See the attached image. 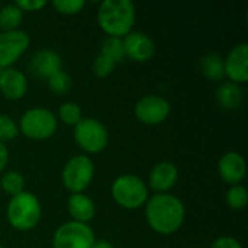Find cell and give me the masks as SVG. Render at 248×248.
Returning a JSON list of instances; mask_svg holds the SVG:
<instances>
[{
    "mask_svg": "<svg viewBox=\"0 0 248 248\" xmlns=\"http://www.w3.org/2000/svg\"><path fill=\"white\" fill-rule=\"evenodd\" d=\"M145 203L147 221L155 232L170 235L179 231L183 225L186 209L183 202L174 195L157 193Z\"/></svg>",
    "mask_w": 248,
    "mask_h": 248,
    "instance_id": "6da1fadb",
    "label": "cell"
},
{
    "mask_svg": "<svg viewBox=\"0 0 248 248\" xmlns=\"http://www.w3.org/2000/svg\"><path fill=\"white\" fill-rule=\"evenodd\" d=\"M97 23L113 38H124L135 25V6L129 0H105L97 10Z\"/></svg>",
    "mask_w": 248,
    "mask_h": 248,
    "instance_id": "7a4b0ae2",
    "label": "cell"
},
{
    "mask_svg": "<svg viewBox=\"0 0 248 248\" xmlns=\"http://www.w3.org/2000/svg\"><path fill=\"white\" fill-rule=\"evenodd\" d=\"M7 221L17 231H29L35 228L41 219V203L31 192H22L12 196L7 205Z\"/></svg>",
    "mask_w": 248,
    "mask_h": 248,
    "instance_id": "3957f363",
    "label": "cell"
},
{
    "mask_svg": "<svg viewBox=\"0 0 248 248\" xmlns=\"http://www.w3.org/2000/svg\"><path fill=\"white\" fill-rule=\"evenodd\" d=\"M112 198L125 209H138L148 201V189L135 174H124L112 185Z\"/></svg>",
    "mask_w": 248,
    "mask_h": 248,
    "instance_id": "277c9868",
    "label": "cell"
},
{
    "mask_svg": "<svg viewBox=\"0 0 248 248\" xmlns=\"http://www.w3.org/2000/svg\"><path fill=\"white\" fill-rule=\"evenodd\" d=\"M57 116L44 108H33L26 110L19 122V129L25 137L33 141H44L51 138L57 131Z\"/></svg>",
    "mask_w": 248,
    "mask_h": 248,
    "instance_id": "5b68a950",
    "label": "cell"
},
{
    "mask_svg": "<svg viewBox=\"0 0 248 248\" xmlns=\"http://www.w3.org/2000/svg\"><path fill=\"white\" fill-rule=\"evenodd\" d=\"M94 176V164L86 154L71 157L62 169V185L67 190L74 193H83L92 183Z\"/></svg>",
    "mask_w": 248,
    "mask_h": 248,
    "instance_id": "8992f818",
    "label": "cell"
},
{
    "mask_svg": "<svg viewBox=\"0 0 248 248\" xmlns=\"http://www.w3.org/2000/svg\"><path fill=\"white\" fill-rule=\"evenodd\" d=\"M74 140L83 151L89 154H97L108 147L109 134L105 125L97 119L83 118L74 126Z\"/></svg>",
    "mask_w": 248,
    "mask_h": 248,
    "instance_id": "52a82bcc",
    "label": "cell"
},
{
    "mask_svg": "<svg viewBox=\"0 0 248 248\" xmlns=\"http://www.w3.org/2000/svg\"><path fill=\"white\" fill-rule=\"evenodd\" d=\"M96 237L89 224L68 221L57 228L52 237L54 248H92Z\"/></svg>",
    "mask_w": 248,
    "mask_h": 248,
    "instance_id": "ba28073f",
    "label": "cell"
},
{
    "mask_svg": "<svg viewBox=\"0 0 248 248\" xmlns=\"http://www.w3.org/2000/svg\"><path fill=\"white\" fill-rule=\"evenodd\" d=\"M29 35L25 31L0 32V70L15 64L29 46Z\"/></svg>",
    "mask_w": 248,
    "mask_h": 248,
    "instance_id": "9c48e42d",
    "label": "cell"
},
{
    "mask_svg": "<svg viewBox=\"0 0 248 248\" xmlns=\"http://www.w3.org/2000/svg\"><path fill=\"white\" fill-rule=\"evenodd\" d=\"M170 115V103L167 99L155 94L141 97L135 105V116L145 125H158Z\"/></svg>",
    "mask_w": 248,
    "mask_h": 248,
    "instance_id": "30bf717a",
    "label": "cell"
},
{
    "mask_svg": "<svg viewBox=\"0 0 248 248\" xmlns=\"http://www.w3.org/2000/svg\"><path fill=\"white\" fill-rule=\"evenodd\" d=\"M125 57L137 62H145L151 60L155 54L154 41L142 32H129L122 39Z\"/></svg>",
    "mask_w": 248,
    "mask_h": 248,
    "instance_id": "8fae6325",
    "label": "cell"
},
{
    "mask_svg": "<svg viewBox=\"0 0 248 248\" xmlns=\"http://www.w3.org/2000/svg\"><path fill=\"white\" fill-rule=\"evenodd\" d=\"M224 71L227 77L235 83L241 84L248 80V44L243 42L235 45L224 61Z\"/></svg>",
    "mask_w": 248,
    "mask_h": 248,
    "instance_id": "7c38bea8",
    "label": "cell"
},
{
    "mask_svg": "<svg viewBox=\"0 0 248 248\" xmlns=\"http://www.w3.org/2000/svg\"><path fill=\"white\" fill-rule=\"evenodd\" d=\"M218 171L225 183L235 186L244 180L247 173V164L241 154L235 151H230L221 157L218 163Z\"/></svg>",
    "mask_w": 248,
    "mask_h": 248,
    "instance_id": "4fadbf2b",
    "label": "cell"
},
{
    "mask_svg": "<svg viewBox=\"0 0 248 248\" xmlns=\"http://www.w3.org/2000/svg\"><path fill=\"white\" fill-rule=\"evenodd\" d=\"M62 65L61 57L52 49L36 51L29 61V70L33 76L41 78H49L54 73L60 71Z\"/></svg>",
    "mask_w": 248,
    "mask_h": 248,
    "instance_id": "5bb4252c",
    "label": "cell"
},
{
    "mask_svg": "<svg viewBox=\"0 0 248 248\" xmlns=\"http://www.w3.org/2000/svg\"><path fill=\"white\" fill-rule=\"evenodd\" d=\"M0 92L10 100L22 99L28 92V80L25 74L12 67L0 70Z\"/></svg>",
    "mask_w": 248,
    "mask_h": 248,
    "instance_id": "9a60e30c",
    "label": "cell"
},
{
    "mask_svg": "<svg viewBox=\"0 0 248 248\" xmlns=\"http://www.w3.org/2000/svg\"><path fill=\"white\" fill-rule=\"evenodd\" d=\"M179 180V169L170 161L155 164L150 173V187L158 193H167Z\"/></svg>",
    "mask_w": 248,
    "mask_h": 248,
    "instance_id": "2e32d148",
    "label": "cell"
},
{
    "mask_svg": "<svg viewBox=\"0 0 248 248\" xmlns=\"http://www.w3.org/2000/svg\"><path fill=\"white\" fill-rule=\"evenodd\" d=\"M68 212L73 221L89 224L96 215V206L89 196L83 193H74L68 199Z\"/></svg>",
    "mask_w": 248,
    "mask_h": 248,
    "instance_id": "e0dca14e",
    "label": "cell"
},
{
    "mask_svg": "<svg viewBox=\"0 0 248 248\" xmlns=\"http://www.w3.org/2000/svg\"><path fill=\"white\" fill-rule=\"evenodd\" d=\"M243 99H244V94H243L240 84H235L232 81L222 83L217 90V100L225 109L240 108L243 103Z\"/></svg>",
    "mask_w": 248,
    "mask_h": 248,
    "instance_id": "ac0fdd59",
    "label": "cell"
},
{
    "mask_svg": "<svg viewBox=\"0 0 248 248\" xmlns=\"http://www.w3.org/2000/svg\"><path fill=\"white\" fill-rule=\"evenodd\" d=\"M23 20V12L16 4H6L0 7V28L3 32L19 29Z\"/></svg>",
    "mask_w": 248,
    "mask_h": 248,
    "instance_id": "d6986e66",
    "label": "cell"
},
{
    "mask_svg": "<svg viewBox=\"0 0 248 248\" xmlns=\"http://www.w3.org/2000/svg\"><path fill=\"white\" fill-rule=\"evenodd\" d=\"M202 71L211 80H221L225 76L222 57L214 52L206 54L202 58Z\"/></svg>",
    "mask_w": 248,
    "mask_h": 248,
    "instance_id": "ffe728a7",
    "label": "cell"
},
{
    "mask_svg": "<svg viewBox=\"0 0 248 248\" xmlns=\"http://www.w3.org/2000/svg\"><path fill=\"white\" fill-rule=\"evenodd\" d=\"M100 54L108 57L109 60H112L115 64L121 62L125 58V51H124V44L121 38H113V36H108L100 48Z\"/></svg>",
    "mask_w": 248,
    "mask_h": 248,
    "instance_id": "44dd1931",
    "label": "cell"
},
{
    "mask_svg": "<svg viewBox=\"0 0 248 248\" xmlns=\"http://www.w3.org/2000/svg\"><path fill=\"white\" fill-rule=\"evenodd\" d=\"M23 187H25V179H23V176L20 173L7 171V173L3 174V177H1V189L7 195L16 196V195L25 192Z\"/></svg>",
    "mask_w": 248,
    "mask_h": 248,
    "instance_id": "7402d4cb",
    "label": "cell"
},
{
    "mask_svg": "<svg viewBox=\"0 0 248 248\" xmlns=\"http://www.w3.org/2000/svg\"><path fill=\"white\" fill-rule=\"evenodd\" d=\"M227 203L230 208L235 211H241L247 206L248 203V192L247 189L241 185H235L228 189L227 192Z\"/></svg>",
    "mask_w": 248,
    "mask_h": 248,
    "instance_id": "603a6c76",
    "label": "cell"
},
{
    "mask_svg": "<svg viewBox=\"0 0 248 248\" xmlns=\"http://www.w3.org/2000/svg\"><path fill=\"white\" fill-rule=\"evenodd\" d=\"M71 84H73L71 77L65 71H62V70L54 73L48 78V87L55 94H65L71 89Z\"/></svg>",
    "mask_w": 248,
    "mask_h": 248,
    "instance_id": "cb8c5ba5",
    "label": "cell"
},
{
    "mask_svg": "<svg viewBox=\"0 0 248 248\" xmlns=\"http://www.w3.org/2000/svg\"><path fill=\"white\" fill-rule=\"evenodd\" d=\"M58 116L65 125H73V126H76L83 119L80 106L73 102L62 103L58 109Z\"/></svg>",
    "mask_w": 248,
    "mask_h": 248,
    "instance_id": "d4e9b609",
    "label": "cell"
},
{
    "mask_svg": "<svg viewBox=\"0 0 248 248\" xmlns=\"http://www.w3.org/2000/svg\"><path fill=\"white\" fill-rule=\"evenodd\" d=\"M19 134V126L16 122L7 116V115H0V142H7L12 141L17 137Z\"/></svg>",
    "mask_w": 248,
    "mask_h": 248,
    "instance_id": "484cf974",
    "label": "cell"
},
{
    "mask_svg": "<svg viewBox=\"0 0 248 248\" xmlns=\"http://www.w3.org/2000/svg\"><path fill=\"white\" fill-rule=\"evenodd\" d=\"M115 67H116V64L102 54H99L93 61V73L97 77H108L109 74L113 73Z\"/></svg>",
    "mask_w": 248,
    "mask_h": 248,
    "instance_id": "4316f807",
    "label": "cell"
},
{
    "mask_svg": "<svg viewBox=\"0 0 248 248\" xmlns=\"http://www.w3.org/2000/svg\"><path fill=\"white\" fill-rule=\"evenodd\" d=\"M83 0H54L52 6L57 9V12L64 15H76L84 7Z\"/></svg>",
    "mask_w": 248,
    "mask_h": 248,
    "instance_id": "83f0119b",
    "label": "cell"
},
{
    "mask_svg": "<svg viewBox=\"0 0 248 248\" xmlns=\"http://www.w3.org/2000/svg\"><path fill=\"white\" fill-rule=\"evenodd\" d=\"M22 12H36L39 9H42L44 6H46L45 0H19L15 3Z\"/></svg>",
    "mask_w": 248,
    "mask_h": 248,
    "instance_id": "f1b7e54d",
    "label": "cell"
},
{
    "mask_svg": "<svg viewBox=\"0 0 248 248\" xmlns=\"http://www.w3.org/2000/svg\"><path fill=\"white\" fill-rule=\"evenodd\" d=\"M211 248H243L241 243L232 237H219L214 241Z\"/></svg>",
    "mask_w": 248,
    "mask_h": 248,
    "instance_id": "f546056e",
    "label": "cell"
},
{
    "mask_svg": "<svg viewBox=\"0 0 248 248\" xmlns=\"http://www.w3.org/2000/svg\"><path fill=\"white\" fill-rule=\"evenodd\" d=\"M7 161H9V151L6 148V145L3 142H0V173L4 171Z\"/></svg>",
    "mask_w": 248,
    "mask_h": 248,
    "instance_id": "4dcf8cb0",
    "label": "cell"
},
{
    "mask_svg": "<svg viewBox=\"0 0 248 248\" xmlns=\"http://www.w3.org/2000/svg\"><path fill=\"white\" fill-rule=\"evenodd\" d=\"M92 248H115L109 241H106V240H97V241H94V244L92 246Z\"/></svg>",
    "mask_w": 248,
    "mask_h": 248,
    "instance_id": "1f68e13d",
    "label": "cell"
},
{
    "mask_svg": "<svg viewBox=\"0 0 248 248\" xmlns=\"http://www.w3.org/2000/svg\"><path fill=\"white\" fill-rule=\"evenodd\" d=\"M0 248H4V247H1V246H0Z\"/></svg>",
    "mask_w": 248,
    "mask_h": 248,
    "instance_id": "d6a6232c",
    "label": "cell"
}]
</instances>
